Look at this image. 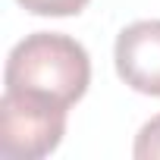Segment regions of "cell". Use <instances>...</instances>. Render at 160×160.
I'll return each mask as SVG.
<instances>
[{
	"label": "cell",
	"mask_w": 160,
	"mask_h": 160,
	"mask_svg": "<svg viewBox=\"0 0 160 160\" xmlns=\"http://www.w3.org/2000/svg\"><path fill=\"white\" fill-rule=\"evenodd\" d=\"M91 60L88 50L69 35L35 32L25 35L7 57L3 85L10 91H32L72 107L88 91Z\"/></svg>",
	"instance_id": "6da1fadb"
},
{
	"label": "cell",
	"mask_w": 160,
	"mask_h": 160,
	"mask_svg": "<svg viewBox=\"0 0 160 160\" xmlns=\"http://www.w3.org/2000/svg\"><path fill=\"white\" fill-rule=\"evenodd\" d=\"M66 110L50 98L7 88L0 98V154L7 160L47 157L66 135Z\"/></svg>",
	"instance_id": "7a4b0ae2"
},
{
	"label": "cell",
	"mask_w": 160,
	"mask_h": 160,
	"mask_svg": "<svg viewBox=\"0 0 160 160\" xmlns=\"http://www.w3.org/2000/svg\"><path fill=\"white\" fill-rule=\"evenodd\" d=\"M119 78L138 94L160 98V19H141L119 32L113 47Z\"/></svg>",
	"instance_id": "3957f363"
},
{
	"label": "cell",
	"mask_w": 160,
	"mask_h": 160,
	"mask_svg": "<svg viewBox=\"0 0 160 160\" xmlns=\"http://www.w3.org/2000/svg\"><path fill=\"white\" fill-rule=\"evenodd\" d=\"M19 7L35 16H75L88 7V0H19Z\"/></svg>",
	"instance_id": "277c9868"
},
{
	"label": "cell",
	"mask_w": 160,
	"mask_h": 160,
	"mask_svg": "<svg viewBox=\"0 0 160 160\" xmlns=\"http://www.w3.org/2000/svg\"><path fill=\"white\" fill-rule=\"evenodd\" d=\"M132 154L138 160H160V116H154L141 126V132L135 135Z\"/></svg>",
	"instance_id": "5b68a950"
}]
</instances>
